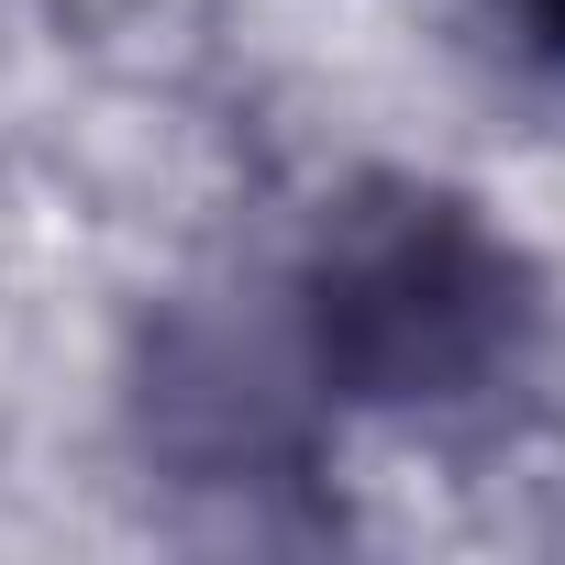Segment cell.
Segmentation results:
<instances>
[{
  "label": "cell",
  "mask_w": 565,
  "mask_h": 565,
  "mask_svg": "<svg viewBox=\"0 0 565 565\" xmlns=\"http://www.w3.org/2000/svg\"><path fill=\"white\" fill-rule=\"evenodd\" d=\"M488 12H499L532 56H565V0H488Z\"/></svg>",
  "instance_id": "1"
}]
</instances>
